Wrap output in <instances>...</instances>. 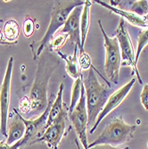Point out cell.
I'll return each mask as SVG.
<instances>
[{"label":"cell","instance_id":"cell-28","mask_svg":"<svg viewBox=\"0 0 148 149\" xmlns=\"http://www.w3.org/2000/svg\"><path fill=\"white\" fill-rule=\"evenodd\" d=\"M89 149H120L119 147L116 146H108V145H101V146H93Z\"/></svg>","mask_w":148,"mask_h":149},{"label":"cell","instance_id":"cell-15","mask_svg":"<svg viewBox=\"0 0 148 149\" xmlns=\"http://www.w3.org/2000/svg\"><path fill=\"white\" fill-rule=\"evenodd\" d=\"M95 2H97V4L101 5L102 6L107 8L109 11L116 13V15H120L122 17L124 21L126 20L129 23L134 25V26H137V27H142V28H148V22L145 19V18H142L135 13H133L131 12H128L124 9H119V8H116V7H113L112 6H110L109 4H107L105 2H103V1H100V0H96Z\"/></svg>","mask_w":148,"mask_h":149},{"label":"cell","instance_id":"cell-3","mask_svg":"<svg viewBox=\"0 0 148 149\" xmlns=\"http://www.w3.org/2000/svg\"><path fill=\"white\" fill-rule=\"evenodd\" d=\"M56 63L55 60L42 58L38 65V70L34 79V83L31 91V113L44 112L47 105V90L51 74L55 71Z\"/></svg>","mask_w":148,"mask_h":149},{"label":"cell","instance_id":"cell-7","mask_svg":"<svg viewBox=\"0 0 148 149\" xmlns=\"http://www.w3.org/2000/svg\"><path fill=\"white\" fill-rule=\"evenodd\" d=\"M13 68V57H10L7 63L6 74L0 89V133L7 138V123L9 118L11 82Z\"/></svg>","mask_w":148,"mask_h":149},{"label":"cell","instance_id":"cell-10","mask_svg":"<svg viewBox=\"0 0 148 149\" xmlns=\"http://www.w3.org/2000/svg\"><path fill=\"white\" fill-rule=\"evenodd\" d=\"M53 95L51 96L50 99L48 100L47 105L46 107L45 111L40 114V116L35 120H26L22 117L23 123L26 126V132L25 136L23 137V140L26 145H31L36 139H39L42 136L45 131V126L47 124L48 114L51 109V106L53 104Z\"/></svg>","mask_w":148,"mask_h":149},{"label":"cell","instance_id":"cell-25","mask_svg":"<svg viewBox=\"0 0 148 149\" xmlns=\"http://www.w3.org/2000/svg\"><path fill=\"white\" fill-rule=\"evenodd\" d=\"M19 110L24 114L31 113V101L30 97H24L19 103Z\"/></svg>","mask_w":148,"mask_h":149},{"label":"cell","instance_id":"cell-24","mask_svg":"<svg viewBox=\"0 0 148 149\" xmlns=\"http://www.w3.org/2000/svg\"><path fill=\"white\" fill-rule=\"evenodd\" d=\"M35 31L34 20L30 17H27L23 22V34L26 38H30L33 35Z\"/></svg>","mask_w":148,"mask_h":149},{"label":"cell","instance_id":"cell-30","mask_svg":"<svg viewBox=\"0 0 148 149\" xmlns=\"http://www.w3.org/2000/svg\"><path fill=\"white\" fill-rule=\"evenodd\" d=\"M75 142H76V144H77V146H78V148H79V149H80V147H79V145L78 141H77V140H75Z\"/></svg>","mask_w":148,"mask_h":149},{"label":"cell","instance_id":"cell-18","mask_svg":"<svg viewBox=\"0 0 148 149\" xmlns=\"http://www.w3.org/2000/svg\"><path fill=\"white\" fill-rule=\"evenodd\" d=\"M3 35L6 40L10 43L15 42L20 35V27L15 20H8L3 29Z\"/></svg>","mask_w":148,"mask_h":149},{"label":"cell","instance_id":"cell-14","mask_svg":"<svg viewBox=\"0 0 148 149\" xmlns=\"http://www.w3.org/2000/svg\"><path fill=\"white\" fill-rule=\"evenodd\" d=\"M63 88L64 85L63 83L60 84L59 87V90L58 93L56 95V97L54 101L51 109L48 114V118H47V124L45 126V130L53 123H55L56 121L60 119L63 116H67L68 115V109H65L64 105H63ZM45 132V131H44Z\"/></svg>","mask_w":148,"mask_h":149},{"label":"cell","instance_id":"cell-6","mask_svg":"<svg viewBox=\"0 0 148 149\" xmlns=\"http://www.w3.org/2000/svg\"><path fill=\"white\" fill-rule=\"evenodd\" d=\"M115 38H117V41L120 50V56H122V65L131 67L133 72H135L138 78V81L140 84H143V81L139 72L138 70V67L135 64V58H136V52L134 49L131 38L128 32L125 21L120 18V23L118 28L115 31Z\"/></svg>","mask_w":148,"mask_h":149},{"label":"cell","instance_id":"cell-9","mask_svg":"<svg viewBox=\"0 0 148 149\" xmlns=\"http://www.w3.org/2000/svg\"><path fill=\"white\" fill-rule=\"evenodd\" d=\"M135 83H136V79L133 78L132 79H130L129 81L126 85H124L122 88H120L119 89L115 90L111 95L110 97L108 98V100H107L104 107L103 108V110L101 111V113L97 116L95 124H94V126L90 129V131H89L90 134H93L94 132H95V130L97 129V127L101 123V121L109 113H111L113 110H115L116 108L124 101V99L127 97L129 91L132 89V88L134 85H135Z\"/></svg>","mask_w":148,"mask_h":149},{"label":"cell","instance_id":"cell-26","mask_svg":"<svg viewBox=\"0 0 148 149\" xmlns=\"http://www.w3.org/2000/svg\"><path fill=\"white\" fill-rule=\"evenodd\" d=\"M140 101L144 108L148 111V84L144 85L141 95H140Z\"/></svg>","mask_w":148,"mask_h":149},{"label":"cell","instance_id":"cell-13","mask_svg":"<svg viewBox=\"0 0 148 149\" xmlns=\"http://www.w3.org/2000/svg\"><path fill=\"white\" fill-rule=\"evenodd\" d=\"M13 112H15V115L13 116L10 123L9 128L7 130V138L6 141V143L9 146L15 144L16 142L23 139L26 132V126L23 123L22 116L17 112L15 108L13 109Z\"/></svg>","mask_w":148,"mask_h":149},{"label":"cell","instance_id":"cell-20","mask_svg":"<svg viewBox=\"0 0 148 149\" xmlns=\"http://www.w3.org/2000/svg\"><path fill=\"white\" fill-rule=\"evenodd\" d=\"M130 12L135 15L145 18L148 13V1L140 0V1H129Z\"/></svg>","mask_w":148,"mask_h":149},{"label":"cell","instance_id":"cell-22","mask_svg":"<svg viewBox=\"0 0 148 149\" xmlns=\"http://www.w3.org/2000/svg\"><path fill=\"white\" fill-rule=\"evenodd\" d=\"M69 37L66 34H61V33H56L54 38L50 40V50L51 51H59V49L65 44L67 38Z\"/></svg>","mask_w":148,"mask_h":149},{"label":"cell","instance_id":"cell-17","mask_svg":"<svg viewBox=\"0 0 148 149\" xmlns=\"http://www.w3.org/2000/svg\"><path fill=\"white\" fill-rule=\"evenodd\" d=\"M92 2L90 0H86L83 6V11L81 18H80V38H81V48L82 51L84 50L86 39L88 37L89 26H90V12H91V6Z\"/></svg>","mask_w":148,"mask_h":149},{"label":"cell","instance_id":"cell-5","mask_svg":"<svg viewBox=\"0 0 148 149\" xmlns=\"http://www.w3.org/2000/svg\"><path fill=\"white\" fill-rule=\"evenodd\" d=\"M98 24L104 39V48H105L104 71L107 77L109 78V79L114 84H118L120 64H122V56H120V50L117 38H111L106 34L100 20H98Z\"/></svg>","mask_w":148,"mask_h":149},{"label":"cell","instance_id":"cell-29","mask_svg":"<svg viewBox=\"0 0 148 149\" xmlns=\"http://www.w3.org/2000/svg\"><path fill=\"white\" fill-rule=\"evenodd\" d=\"M3 38H4V35H3V32L0 31V42H2L3 40Z\"/></svg>","mask_w":148,"mask_h":149},{"label":"cell","instance_id":"cell-16","mask_svg":"<svg viewBox=\"0 0 148 149\" xmlns=\"http://www.w3.org/2000/svg\"><path fill=\"white\" fill-rule=\"evenodd\" d=\"M77 50H78V46L75 45L74 47V54L72 56H66L63 53H62L60 50L57 51V55L65 62L66 63V72L68 73V75L73 79H77L82 75L81 70L79 69V63H78V58H77Z\"/></svg>","mask_w":148,"mask_h":149},{"label":"cell","instance_id":"cell-27","mask_svg":"<svg viewBox=\"0 0 148 149\" xmlns=\"http://www.w3.org/2000/svg\"><path fill=\"white\" fill-rule=\"evenodd\" d=\"M25 142L23 140V139H22L21 140H19L18 142H16L15 144H13L12 146L7 145L6 142H0V149H20L22 146H25Z\"/></svg>","mask_w":148,"mask_h":149},{"label":"cell","instance_id":"cell-21","mask_svg":"<svg viewBox=\"0 0 148 149\" xmlns=\"http://www.w3.org/2000/svg\"><path fill=\"white\" fill-rule=\"evenodd\" d=\"M147 45H148V28L140 31V33L138 35V47H137V51H136V58H135V64L137 67H138V63L141 53Z\"/></svg>","mask_w":148,"mask_h":149},{"label":"cell","instance_id":"cell-4","mask_svg":"<svg viewBox=\"0 0 148 149\" xmlns=\"http://www.w3.org/2000/svg\"><path fill=\"white\" fill-rule=\"evenodd\" d=\"M137 130L136 125H129L122 118L118 117L113 119L108 123L98 138L88 145V149L101 145H108L112 146H118L130 141L134 133Z\"/></svg>","mask_w":148,"mask_h":149},{"label":"cell","instance_id":"cell-19","mask_svg":"<svg viewBox=\"0 0 148 149\" xmlns=\"http://www.w3.org/2000/svg\"><path fill=\"white\" fill-rule=\"evenodd\" d=\"M83 75H81L79 78H78L73 83L72 88V96H71V104L68 108V114L71 113L73 110L75 106L77 105L80 96H81V92L83 89Z\"/></svg>","mask_w":148,"mask_h":149},{"label":"cell","instance_id":"cell-11","mask_svg":"<svg viewBox=\"0 0 148 149\" xmlns=\"http://www.w3.org/2000/svg\"><path fill=\"white\" fill-rule=\"evenodd\" d=\"M83 11V6L76 7L66 20L63 28L57 33L66 34L70 38L71 42L79 48V53H83L81 48V38H80V18Z\"/></svg>","mask_w":148,"mask_h":149},{"label":"cell","instance_id":"cell-1","mask_svg":"<svg viewBox=\"0 0 148 149\" xmlns=\"http://www.w3.org/2000/svg\"><path fill=\"white\" fill-rule=\"evenodd\" d=\"M96 72H97V69L92 66L88 70V77L83 79L88 118V127L90 125H92V127L94 126L97 116L103 110L107 100L115 91L110 86L106 87L101 84L97 77Z\"/></svg>","mask_w":148,"mask_h":149},{"label":"cell","instance_id":"cell-2","mask_svg":"<svg viewBox=\"0 0 148 149\" xmlns=\"http://www.w3.org/2000/svg\"><path fill=\"white\" fill-rule=\"evenodd\" d=\"M85 1H56L53 6L51 20L44 37L39 40L31 44V49L33 54V58L37 59L41 55L44 48L50 42L59 29L63 28L70 13L78 6H84Z\"/></svg>","mask_w":148,"mask_h":149},{"label":"cell","instance_id":"cell-23","mask_svg":"<svg viewBox=\"0 0 148 149\" xmlns=\"http://www.w3.org/2000/svg\"><path fill=\"white\" fill-rule=\"evenodd\" d=\"M78 63H79V69L81 71H86V70H89L92 65V61H91V57L88 55V53L83 52L80 53L79 57L78 59Z\"/></svg>","mask_w":148,"mask_h":149},{"label":"cell","instance_id":"cell-8","mask_svg":"<svg viewBox=\"0 0 148 149\" xmlns=\"http://www.w3.org/2000/svg\"><path fill=\"white\" fill-rule=\"evenodd\" d=\"M69 120L72 121L74 130L79 139L81 145L84 149H88V111H87V104H86V96H85V88H83L81 96L75 106L74 110L68 114Z\"/></svg>","mask_w":148,"mask_h":149},{"label":"cell","instance_id":"cell-12","mask_svg":"<svg viewBox=\"0 0 148 149\" xmlns=\"http://www.w3.org/2000/svg\"><path fill=\"white\" fill-rule=\"evenodd\" d=\"M69 116H63L58 119L55 123L50 125L43 133V135L39 139L32 142L31 145L38 142H44L51 149H58L59 144L65 135L66 128V120H68Z\"/></svg>","mask_w":148,"mask_h":149}]
</instances>
